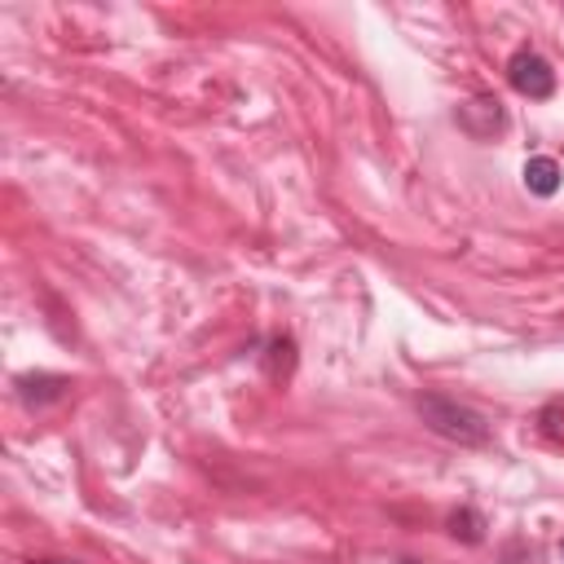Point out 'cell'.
<instances>
[{
  "label": "cell",
  "instance_id": "2",
  "mask_svg": "<svg viewBox=\"0 0 564 564\" xmlns=\"http://www.w3.org/2000/svg\"><path fill=\"white\" fill-rule=\"evenodd\" d=\"M507 79H511V88H516L520 97H533V101H542V97L555 93V70H551V62H546L542 53H533V48H520V53L507 62Z\"/></svg>",
  "mask_w": 564,
  "mask_h": 564
},
{
  "label": "cell",
  "instance_id": "6",
  "mask_svg": "<svg viewBox=\"0 0 564 564\" xmlns=\"http://www.w3.org/2000/svg\"><path fill=\"white\" fill-rule=\"evenodd\" d=\"M35 564H70V560H35Z\"/></svg>",
  "mask_w": 564,
  "mask_h": 564
},
{
  "label": "cell",
  "instance_id": "7",
  "mask_svg": "<svg viewBox=\"0 0 564 564\" xmlns=\"http://www.w3.org/2000/svg\"><path fill=\"white\" fill-rule=\"evenodd\" d=\"M397 564H419V560H397Z\"/></svg>",
  "mask_w": 564,
  "mask_h": 564
},
{
  "label": "cell",
  "instance_id": "5",
  "mask_svg": "<svg viewBox=\"0 0 564 564\" xmlns=\"http://www.w3.org/2000/svg\"><path fill=\"white\" fill-rule=\"evenodd\" d=\"M449 533L463 538V542H480V538H485V520H480L471 507H463V511L449 516Z\"/></svg>",
  "mask_w": 564,
  "mask_h": 564
},
{
  "label": "cell",
  "instance_id": "8",
  "mask_svg": "<svg viewBox=\"0 0 564 564\" xmlns=\"http://www.w3.org/2000/svg\"><path fill=\"white\" fill-rule=\"evenodd\" d=\"M560 560H564V542H560Z\"/></svg>",
  "mask_w": 564,
  "mask_h": 564
},
{
  "label": "cell",
  "instance_id": "1",
  "mask_svg": "<svg viewBox=\"0 0 564 564\" xmlns=\"http://www.w3.org/2000/svg\"><path fill=\"white\" fill-rule=\"evenodd\" d=\"M419 419H423L436 436H445V441H454V445H489V419H485L480 410L454 401V397L423 392V397H419Z\"/></svg>",
  "mask_w": 564,
  "mask_h": 564
},
{
  "label": "cell",
  "instance_id": "3",
  "mask_svg": "<svg viewBox=\"0 0 564 564\" xmlns=\"http://www.w3.org/2000/svg\"><path fill=\"white\" fill-rule=\"evenodd\" d=\"M18 383V397H22V405H53V401H62L66 392H70V379L66 375H44V370H35V375H18L13 379Z\"/></svg>",
  "mask_w": 564,
  "mask_h": 564
},
{
  "label": "cell",
  "instance_id": "4",
  "mask_svg": "<svg viewBox=\"0 0 564 564\" xmlns=\"http://www.w3.org/2000/svg\"><path fill=\"white\" fill-rule=\"evenodd\" d=\"M520 176H524V189L538 194V198H551V194L564 185V172H560V163H555L551 154H533Z\"/></svg>",
  "mask_w": 564,
  "mask_h": 564
}]
</instances>
